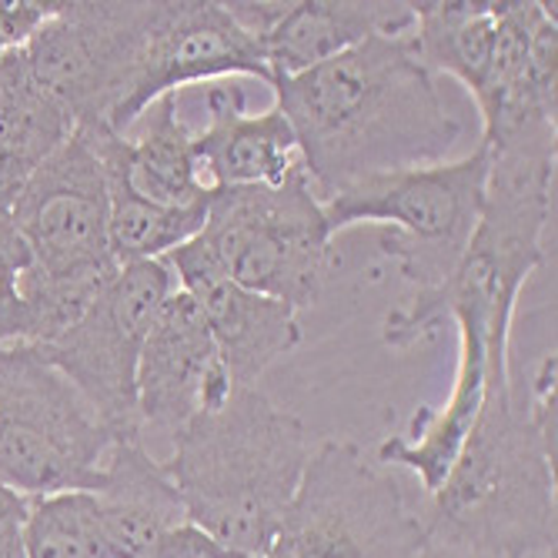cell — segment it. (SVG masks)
<instances>
[{"label":"cell","mask_w":558,"mask_h":558,"mask_svg":"<svg viewBox=\"0 0 558 558\" xmlns=\"http://www.w3.org/2000/svg\"><path fill=\"white\" fill-rule=\"evenodd\" d=\"M77 134L90 144V150L97 155L100 168H105V178H108V197H111L108 238H111V255H114L118 268L141 265V262H161L168 251L187 244L191 238L205 231L208 205L168 208L131 187V181L124 178L121 158H118V147H121L124 134H118L111 128H90V131H77Z\"/></svg>","instance_id":"obj_17"},{"label":"cell","mask_w":558,"mask_h":558,"mask_svg":"<svg viewBox=\"0 0 558 558\" xmlns=\"http://www.w3.org/2000/svg\"><path fill=\"white\" fill-rule=\"evenodd\" d=\"M228 14L251 34L265 40L271 34V27L284 17V11L291 8V0H228Z\"/></svg>","instance_id":"obj_25"},{"label":"cell","mask_w":558,"mask_h":558,"mask_svg":"<svg viewBox=\"0 0 558 558\" xmlns=\"http://www.w3.org/2000/svg\"><path fill=\"white\" fill-rule=\"evenodd\" d=\"M114 558H158L187 509L165 462L150 459L144 438L114 441L90 488Z\"/></svg>","instance_id":"obj_15"},{"label":"cell","mask_w":558,"mask_h":558,"mask_svg":"<svg viewBox=\"0 0 558 558\" xmlns=\"http://www.w3.org/2000/svg\"><path fill=\"white\" fill-rule=\"evenodd\" d=\"M11 221L31 247L27 275L37 281L97 298L121 271L108 238V178L77 131L21 184Z\"/></svg>","instance_id":"obj_10"},{"label":"cell","mask_w":558,"mask_h":558,"mask_svg":"<svg viewBox=\"0 0 558 558\" xmlns=\"http://www.w3.org/2000/svg\"><path fill=\"white\" fill-rule=\"evenodd\" d=\"M312 432L258 388L197 412L165 462L187 519L234 558H265L312 459Z\"/></svg>","instance_id":"obj_2"},{"label":"cell","mask_w":558,"mask_h":558,"mask_svg":"<svg viewBox=\"0 0 558 558\" xmlns=\"http://www.w3.org/2000/svg\"><path fill=\"white\" fill-rule=\"evenodd\" d=\"M161 262L197 304L234 385L258 388V378L298 348V312L278 298L238 284L201 234L168 251Z\"/></svg>","instance_id":"obj_11"},{"label":"cell","mask_w":558,"mask_h":558,"mask_svg":"<svg viewBox=\"0 0 558 558\" xmlns=\"http://www.w3.org/2000/svg\"><path fill=\"white\" fill-rule=\"evenodd\" d=\"M428 558L555 555V451L538 438L512 378L485 381L482 415L418 512Z\"/></svg>","instance_id":"obj_3"},{"label":"cell","mask_w":558,"mask_h":558,"mask_svg":"<svg viewBox=\"0 0 558 558\" xmlns=\"http://www.w3.org/2000/svg\"><path fill=\"white\" fill-rule=\"evenodd\" d=\"M161 0H71L21 50L40 90L58 100L74 131L111 128L141 81Z\"/></svg>","instance_id":"obj_8"},{"label":"cell","mask_w":558,"mask_h":558,"mask_svg":"<svg viewBox=\"0 0 558 558\" xmlns=\"http://www.w3.org/2000/svg\"><path fill=\"white\" fill-rule=\"evenodd\" d=\"M234 74L271 84L262 40L251 37L221 0H161L141 81L121 118V134L165 94H178L184 84H205Z\"/></svg>","instance_id":"obj_12"},{"label":"cell","mask_w":558,"mask_h":558,"mask_svg":"<svg viewBox=\"0 0 558 558\" xmlns=\"http://www.w3.org/2000/svg\"><path fill=\"white\" fill-rule=\"evenodd\" d=\"M27 505L21 492L0 485V558H24V519Z\"/></svg>","instance_id":"obj_24"},{"label":"cell","mask_w":558,"mask_h":558,"mask_svg":"<svg viewBox=\"0 0 558 558\" xmlns=\"http://www.w3.org/2000/svg\"><path fill=\"white\" fill-rule=\"evenodd\" d=\"M27 268L31 247L11 221V211H0V351L31 348L34 341L31 312L21 294V278Z\"/></svg>","instance_id":"obj_22"},{"label":"cell","mask_w":558,"mask_h":558,"mask_svg":"<svg viewBox=\"0 0 558 558\" xmlns=\"http://www.w3.org/2000/svg\"><path fill=\"white\" fill-rule=\"evenodd\" d=\"M271 87L322 201L362 178L448 161L462 137L409 31L375 34Z\"/></svg>","instance_id":"obj_1"},{"label":"cell","mask_w":558,"mask_h":558,"mask_svg":"<svg viewBox=\"0 0 558 558\" xmlns=\"http://www.w3.org/2000/svg\"><path fill=\"white\" fill-rule=\"evenodd\" d=\"M201 238L238 284L294 312L312 308L335 268V231L304 168L275 187H218Z\"/></svg>","instance_id":"obj_6"},{"label":"cell","mask_w":558,"mask_h":558,"mask_svg":"<svg viewBox=\"0 0 558 558\" xmlns=\"http://www.w3.org/2000/svg\"><path fill=\"white\" fill-rule=\"evenodd\" d=\"M498 14L501 0L498 4H472V0H425V4H415V24L409 31L415 54L432 74H451L475 94L492 61Z\"/></svg>","instance_id":"obj_20"},{"label":"cell","mask_w":558,"mask_h":558,"mask_svg":"<svg viewBox=\"0 0 558 558\" xmlns=\"http://www.w3.org/2000/svg\"><path fill=\"white\" fill-rule=\"evenodd\" d=\"M412 24L415 4L404 0H291L262 47L275 81L312 71L375 34H404Z\"/></svg>","instance_id":"obj_16"},{"label":"cell","mask_w":558,"mask_h":558,"mask_svg":"<svg viewBox=\"0 0 558 558\" xmlns=\"http://www.w3.org/2000/svg\"><path fill=\"white\" fill-rule=\"evenodd\" d=\"M118 438L34 348L0 351V485L24 498L90 492Z\"/></svg>","instance_id":"obj_7"},{"label":"cell","mask_w":558,"mask_h":558,"mask_svg":"<svg viewBox=\"0 0 558 558\" xmlns=\"http://www.w3.org/2000/svg\"><path fill=\"white\" fill-rule=\"evenodd\" d=\"M74 134V121L50 100L21 50L0 58V191L21 184Z\"/></svg>","instance_id":"obj_18"},{"label":"cell","mask_w":558,"mask_h":558,"mask_svg":"<svg viewBox=\"0 0 558 558\" xmlns=\"http://www.w3.org/2000/svg\"><path fill=\"white\" fill-rule=\"evenodd\" d=\"M174 288L178 281L165 262L128 265L68 331L34 348L84 395L118 441L144 438L137 418V362L147 331Z\"/></svg>","instance_id":"obj_9"},{"label":"cell","mask_w":558,"mask_h":558,"mask_svg":"<svg viewBox=\"0 0 558 558\" xmlns=\"http://www.w3.org/2000/svg\"><path fill=\"white\" fill-rule=\"evenodd\" d=\"M488 181V150L478 144L459 161L401 168L362 178L322 201L331 231L381 225L378 251L418 291L438 288L478 228Z\"/></svg>","instance_id":"obj_4"},{"label":"cell","mask_w":558,"mask_h":558,"mask_svg":"<svg viewBox=\"0 0 558 558\" xmlns=\"http://www.w3.org/2000/svg\"><path fill=\"white\" fill-rule=\"evenodd\" d=\"M11 201H14V194L0 191V211H11Z\"/></svg>","instance_id":"obj_26"},{"label":"cell","mask_w":558,"mask_h":558,"mask_svg":"<svg viewBox=\"0 0 558 558\" xmlns=\"http://www.w3.org/2000/svg\"><path fill=\"white\" fill-rule=\"evenodd\" d=\"M205 111L208 124L194 134V155L215 191L275 187L301 168L294 131L278 108L247 114L241 87L211 84L205 90Z\"/></svg>","instance_id":"obj_14"},{"label":"cell","mask_w":558,"mask_h":558,"mask_svg":"<svg viewBox=\"0 0 558 558\" xmlns=\"http://www.w3.org/2000/svg\"><path fill=\"white\" fill-rule=\"evenodd\" d=\"M234 381L215 348L197 304L174 288L161 304L137 362L141 435H178L197 412H211L231 395Z\"/></svg>","instance_id":"obj_13"},{"label":"cell","mask_w":558,"mask_h":558,"mask_svg":"<svg viewBox=\"0 0 558 558\" xmlns=\"http://www.w3.org/2000/svg\"><path fill=\"white\" fill-rule=\"evenodd\" d=\"M265 558H428L418 512L354 441H322Z\"/></svg>","instance_id":"obj_5"},{"label":"cell","mask_w":558,"mask_h":558,"mask_svg":"<svg viewBox=\"0 0 558 558\" xmlns=\"http://www.w3.org/2000/svg\"><path fill=\"white\" fill-rule=\"evenodd\" d=\"M150 128L141 141L121 137L118 158L131 187L168 208L211 205L215 187L205 181L194 155V134L178 118V94H165L147 108Z\"/></svg>","instance_id":"obj_19"},{"label":"cell","mask_w":558,"mask_h":558,"mask_svg":"<svg viewBox=\"0 0 558 558\" xmlns=\"http://www.w3.org/2000/svg\"><path fill=\"white\" fill-rule=\"evenodd\" d=\"M54 8L58 4H40V0H0V58H8L11 50H24Z\"/></svg>","instance_id":"obj_23"},{"label":"cell","mask_w":558,"mask_h":558,"mask_svg":"<svg viewBox=\"0 0 558 558\" xmlns=\"http://www.w3.org/2000/svg\"><path fill=\"white\" fill-rule=\"evenodd\" d=\"M24 558H114L90 492L31 498L24 519Z\"/></svg>","instance_id":"obj_21"}]
</instances>
